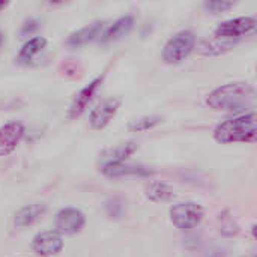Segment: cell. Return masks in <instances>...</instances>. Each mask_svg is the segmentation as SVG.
<instances>
[{"label":"cell","instance_id":"6da1fadb","mask_svg":"<svg viewBox=\"0 0 257 257\" xmlns=\"http://www.w3.org/2000/svg\"><path fill=\"white\" fill-rule=\"evenodd\" d=\"M254 87L247 81H232L214 89L206 96V105L217 111L241 110L253 102Z\"/></svg>","mask_w":257,"mask_h":257},{"label":"cell","instance_id":"7a4b0ae2","mask_svg":"<svg viewBox=\"0 0 257 257\" xmlns=\"http://www.w3.org/2000/svg\"><path fill=\"white\" fill-rule=\"evenodd\" d=\"M215 142L221 145L253 143L257 139V116L254 111L235 116L218 123L214 130Z\"/></svg>","mask_w":257,"mask_h":257},{"label":"cell","instance_id":"3957f363","mask_svg":"<svg viewBox=\"0 0 257 257\" xmlns=\"http://www.w3.org/2000/svg\"><path fill=\"white\" fill-rule=\"evenodd\" d=\"M196 48V35L193 30L175 33L163 48V60L167 65H176L185 60Z\"/></svg>","mask_w":257,"mask_h":257},{"label":"cell","instance_id":"277c9868","mask_svg":"<svg viewBox=\"0 0 257 257\" xmlns=\"http://www.w3.org/2000/svg\"><path fill=\"white\" fill-rule=\"evenodd\" d=\"M205 217V209L197 202H182L170 209V220L173 226L179 230L194 229L202 223Z\"/></svg>","mask_w":257,"mask_h":257},{"label":"cell","instance_id":"5b68a950","mask_svg":"<svg viewBox=\"0 0 257 257\" xmlns=\"http://www.w3.org/2000/svg\"><path fill=\"white\" fill-rule=\"evenodd\" d=\"M257 27V18L254 15L250 17H238L227 21H223L217 26L214 36L223 38V39H239L251 32H254Z\"/></svg>","mask_w":257,"mask_h":257},{"label":"cell","instance_id":"8992f818","mask_svg":"<svg viewBox=\"0 0 257 257\" xmlns=\"http://www.w3.org/2000/svg\"><path fill=\"white\" fill-rule=\"evenodd\" d=\"M122 104V99L119 96H110L102 99L95 108H92L89 114V123L93 130H104L116 116Z\"/></svg>","mask_w":257,"mask_h":257},{"label":"cell","instance_id":"52a82bcc","mask_svg":"<svg viewBox=\"0 0 257 257\" xmlns=\"http://www.w3.org/2000/svg\"><path fill=\"white\" fill-rule=\"evenodd\" d=\"M86 224V217L84 214L72 206L63 208L57 212L56 215V232L60 235H77L83 230Z\"/></svg>","mask_w":257,"mask_h":257},{"label":"cell","instance_id":"ba28073f","mask_svg":"<svg viewBox=\"0 0 257 257\" xmlns=\"http://www.w3.org/2000/svg\"><path fill=\"white\" fill-rule=\"evenodd\" d=\"M33 251L41 257L57 256L63 250V238L56 230L39 232L32 242Z\"/></svg>","mask_w":257,"mask_h":257},{"label":"cell","instance_id":"9c48e42d","mask_svg":"<svg viewBox=\"0 0 257 257\" xmlns=\"http://www.w3.org/2000/svg\"><path fill=\"white\" fill-rule=\"evenodd\" d=\"M101 173L107 178L117 179L123 176H140V178H149L155 172L146 166L142 164H131V163H113V164H102Z\"/></svg>","mask_w":257,"mask_h":257},{"label":"cell","instance_id":"30bf717a","mask_svg":"<svg viewBox=\"0 0 257 257\" xmlns=\"http://www.w3.org/2000/svg\"><path fill=\"white\" fill-rule=\"evenodd\" d=\"M24 136V125L12 120L0 126V157H6L15 151Z\"/></svg>","mask_w":257,"mask_h":257},{"label":"cell","instance_id":"8fae6325","mask_svg":"<svg viewBox=\"0 0 257 257\" xmlns=\"http://www.w3.org/2000/svg\"><path fill=\"white\" fill-rule=\"evenodd\" d=\"M105 21L102 20H98V21H93L84 27H81L80 30L74 32L68 39H66V45L68 47H72V48H78V47H83L89 42H93L96 39H101L102 33L105 32Z\"/></svg>","mask_w":257,"mask_h":257},{"label":"cell","instance_id":"7c38bea8","mask_svg":"<svg viewBox=\"0 0 257 257\" xmlns=\"http://www.w3.org/2000/svg\"><path fill=\"white\" fill-rule=\"evenodd\" d=\"M102 81H104V75H98L96 78H93L89 84H86V86L74 96V99H72V102H71V105H69V113H68V116H69L71 119L78 117V116L86 110V107H87L89 102L92 101L93 95L96 93V90H98V87L102 84Z\"/></svg>","mask_w":257,"mask_h":257},{"label":"cell","instance_id":"4fadbf2b","mask_svg":"<svg viewBox=\"0 0 257 257\" xmlns=\"http://www.w3.org/2000/svg\"><path fill=\"white\" fill-rule=\"evenodd\" d=\"M139 149V145L133 140L119 143L113 148H108L101 152L99 160L102 164H113V163H125L136 151Z\"/></svg>","mask_w":257,"mask_h":257},{"label":"cell","instance_id":"5bb4252c","mask_svg":"<svg viewBox=\"0 0 257 257\" xmlns=\"http://www.w3.org/2000/svg\"><path fill=\"white\" fill-rule=\"evenodd\" d=\"M45 212H47V205L45 203H30V205H24V206H21L14 214V224L18 229H24L27 226H32L35 221H38Z\"/></svg>","mask_w":257,"mask_h":257},{"label":"cell","instance_id":"9a60e30c","mask_svg":"<svg viewBox=\"0 0 257 257\" xmlns=\"http://www.w3.org/2000/svg\"><path fill=\"white\" fill-rule=\"evenodd\" d=\"M238 41L236 39H223V38H208L203 39L199 45H197V53L200 56H206V57H214V56H220L224 54L227 51H230L235 44Z\"/></svg>","mask_w":257,"mask_h":257},{"label":"cell","instance_id":"2e32d148","mask_svg":"<svg viewBox=\"0 0 257 257\" xmlns=\"http://www.w3.org/2000/svg\"><path fill=\"white\" fill-rule=\"evenodd\" d=\"M134 26V17L133 15H123L120 18H117L110 27L105 29V32L101 36V42L107 44V42H114L122 39L125 35H128L131 32Z\"/></svg>","mask_w":257,"mask_h":257},{"label":"cell","instance_id":"e0dca14e","mask_svg":"<svg viewBox=\"0 0 257 257\" xmlns=\"http://www.w3.org/2000/svg\"><path fill=\"white\" fill-rule=\"evenodd\" d=\"M145 196L155 203H163V202H169L175 194H173V188L161 181H149L145 185Z\"/></svg>","mask_w":257,"mask_h":257},{"label":"cell","instance_id":"ac0fdd59","mask_svg":"<svg viewBox=\"0 0 257 257\" xmlns=\"http://www.w3.org/2000/svg\"><path fill=\"white\" fill-rule=\"evenodd\" d=\"M45 47H47V39L44 36H33V38H30L29 41H26L23 44V47L18 51L17 60L20 63H27L36 54H39Z\"/></svg>","mask_w":257,"mask_h":257},{"label":"cell","instance_id":"d6986e66","mask_svg":"<svg viewBox=\"0 0 257 257\" xmlns=\"http://www.w3.org/2000/svg\"><path fill=\"white\" fill-rule=\"evenodd\" d=\"M161 122H163V117H161L160 114L140 116V117H136V119L130 120V123H128V131H131V133L149 131V130L155 128L157 125H160Z\"/></svg>","mask_w":257,"mask_h":257},{"label":"cell","instance_id":"ffe728a7","mask_svg":"<svg viewBox=\"0 0 257 257\" xmlns=\"http://www.w3.org/2000/svg\"><path fill=\"white\" fill-rule=\"evenodd\" d=\"M233 2H227V0H211V2H205L203 3V8L209 12V14H221V12H226L229 11L230 8H233Z\"/></svg>","mask_w":257,"mask_h":257},{"label":"cell","instance_id":"44dd1931","mask_svg":"<svg viewBox=\"0 0 257 257\" xmlns=\"http://www.w3.org/2000/svg\"><path fill=\"white\" fill-rule=\"evenodd\" d=\"M105 208H107V212L110 217H119L122 214V209H123L122 202L119 199H111L110 202H107Z\"/></svg>","mask_w":257,"mask_h":257},{"label":"cell","instance_id":"7402d4cb","mask_svg":"<svg viewBox=\"0 0 257 257\" xmlns=\"http://www.w3.org/2000/svg\"><path fill=\"white\" fill-rule=\"evenodd\" d=\"M38 27H39L38 20H35V18H29V20H26V21L23 23L20 33H21V36H27V35L33 33Z\"/></svg>","mask_w":257,"mask_h":257},{"label":"cell","instance_id":"603a6c76","mask_svg":"<svg viewBox=\"0 0 257 257\" xmlns=\"http://www.w3.org/2000/svg\"><path fill=\"white\" fill-rule=\"evenodd\" d=\"M63 66H65V74L66 75H77L78 74V65L75 62L68 60V62L63 63Z\"/></svg>","mask_w":257,"mask_h":257},{"label":"cell","instance_id":"cb8c5ba5","mask_svg":"<svg viewBox=\"0 0 257 257\" xmlns=\"http://www.w3.org/2000/svg\"><path fill=\"white\" fill-rule=\"evenodd\" d=\"M6 6H8V2H6V0H0V11L5 9Z\"/></svg>","mask_w":257,"mask_h":257},{"label":"cell","instance_id":"d4e9b609","mask_svg":"<svg viewBox=\"0 0 257 257\" xmlns=\"http://www.w3.org/2000/svg\"><path fill=\"white\" fill-rule=\"evenodd\" d=\"M2 39H3V38H2V33H0V44H2Z\"/></svg>","mask_w":257,"mask_h":257}]
</instances>
